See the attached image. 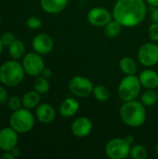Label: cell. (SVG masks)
<instances>
[{"label": "cell", "mask_w": 158, "mask_h": 159, "mask_svg": "<svg viewBox=\"0 0 158 159\" xmlns=\"http://www.w3.org/2000/svg\"><path fill=\"white\" fill-rule=\"evenodd\" d=\"M146 14L145 0H117L113 9V18L123 27L139 25L144 20Z\"/></svg>", "instance_id": "6da1fadb"}, {"label": "cell", "mask_w": 158, "mask_h": 159, "mask_svg": "<svg viewBox=\"0 0 158 159\" xmlns=\"http://www.w3.org/2000/svg\"><path fill=\"white\" fill-rule=\"evenodd\" d=\"M69 0H40L42 9L48 14H57L64 10Z\"/></svg>", "instance_id": "9a60e30c"}, {"label": "cell", "mask_w": 158, "mask_h": 159, "mask_svg": "<svg viewBox=\"0 0 158 159\" xmlns=\"http://www.w3.org/2000/svg\"><path fill=\"white\" fill-rule=\"evenodd\" d=\"M125 139L128 141V143H129V144H133V143H134V142H135V138H134V136H133V135H128Z\"/></svg>", "instance_id": "e575fe53"}, {"label": "cell", "mask_w": 158, "mask_h": 159, "mask_svg": "<svg viewBox=\"0 0 158 159\" xmlns=\"http://www.w3.org/2000/svg\"><path fill=\"white\" fill-rule=\"evenodd\" d=\"M2 159H14L15 157L11 154V152H4V154L1 156Z\"/></svg>", "instance_id": "836d02e7"}, {"label": "cell", "mask_w": 158, "mask_h": 159, "mask_svg": "<svg viewBox=\"0 0 158 159\" xmlns=\"http://www.w3.org/2000/svg\"><path fill=\"white\" fill-rule=\"evenodd\" d=\"M49 89H50V85H49L47 78L44 77L41 75L38 76H35V79L34 82V90H36L38 93L43 95V94L47 93Z\"/></svg>", "instance_id": "44dd1931"}, {"label": "cell", "mask_w": 158, "mask_h": 159, "mask_svg": "<svg viewBox=\"0 0 158 159\" xmlns=\"http://www.w3.org/2000/svg\"><path fill=\"white\" fill-rule=\"evenodd\" d=\"M10 152H11V154L13 155V157H14L15 158H16V157H19L20 156V150L17 146L14 147Z\"/></svg>", "instance_id": "d6a6232c"}, {"label": "cell", "mask_w": 158, "mask_h": 159, "mask_svg": "<svg viewBox=\"0 0 158 159\" xmlns=\"http://www.w3.org/2000/svg\"><path fill=\"white\" fill-rule=\"evenodd\" d=\"M122 27L121 23L114 19L104 26V33L108 37H115L120 34Z\"/></svg>", "instance_id": "7402d4cb"}, {"label": "cell", "mask_w": 158, "mask_h": 159, "mask_svg": "<svg viewBox=\"0 0 158 159\" xmlns=\"http://www.w3.org/2000/svg\"><path fill=\"white\" fill-rule=\"evenodd\" d=\"M139 79L142 86L145 89H154L158 87V74L154 70L146 69L142 71L139 75Z\"/></svg>", "instance_id": "2e32d148"}, {"label": "cell", "mask_w": 158, "mask_h": 159, "mask_svg": "<svg viewBox=\"0 0 158 159\" xmlns=\"http://www.w3.org/2000/svg\"><path fill=\"white\" fill-rule=\"evenodd\" d=\"M129 157L132 159H146L148 157V152L142 145L135 144L130 148Z\"/></svg>", "instance_id": "d4e9b609"}, {"label": "cell", "mask_w": 158, "mask_h": 159, "mask_svg": "<svg viewBox=\"0 0 158 159\" xmlns=\"http://www.w3.org/2000/svg\"><path fill=\"white\" fill-rule=\"evenodd\" d=\"M35 124V118L33 113L24 107H21L12 113L9 117V126L20 134L31 131Z\"/></svg>", "instance_id": "277c9868"}, {"label": "cell", "mask_w": 158, "mask_h": 159, "mask_svg": "<svg viewBox=\"0 0 158 159\" xmlns=\"http://www.w3.org/2000/svg\"><path fill=\"white\" fill-rule=\"evenodd\" d=\"M21 60V64L25 74L31 76L40 75L46 67L42 55L36 53L35 51L26 53Z\"/></svg>", "instance_id": "52a82bcc"}, {"label": "cell", "mask_w": 158, "mask_h": 159, "mask_svg": "<svg viewBox=\"0 0 158 159\" xmlns=\"http://www.w3.org/2000/svg\"><path fill=\"white\" fill-rule=\"evenodd\" d=\"M32 47L34 51L40 55H47L50 53L54 48V41L47 34H38L32 41Z\"/></svg>", "instance_id": "7c38bea8"}, {"label": "cell", "mask_w": 158, "mask_h": 159, "mask_svg": "<svg viewBox=\"0 0 158 159\" xmlns=\"http://www.w3.org/2000/svg\"><path fill=\"white\" fill-rule=\"evenodd\" d=\"M79 110V102L74 98H66L60 106V114L63 117H72Z\"/></svg>", "instance_id": "e0dca14e"}, {"label": "cell", "mask_w": 158, "mask_h": 159, "mask_svg": "<svg viewBox=\"0 0 158 159\" xmlns=\"http://www.w3.org/2000/svg\"><path fill=\"white\" fill-rule=\"evenodd\" d=\"M151 7H158V0H145Z\"/></svg>", "instance_id": "d590c367"}, {"label": "cell", "mask_w": 158, "mask_h": 159, "mask_svg": "<svg viewBox=\"0 0 158 159\" xmlns=\"http://www.w3.org/2000/svg\"><path fill=\"white\" fill-rule=\"evenodd\" d=\"M119 67L126 75H131L137 73V64L135 61L129 57H125L120 60Z\"/></svg>", "instance_id": "ffe728a7"}, {"label": "cell", "mask_w": 158, "mask_h": 159, "mask_svg": "<svg viewBox=\"0 0 158 159\" xmlns=\"http://www.w3.org/2000/svg\"><path fill=\"white\" fill-rule=\"evenodd\" d=\"M131 144L124 138L110 140L105 146V154L111 159H125L129 156Z\"/></svg>", "instance_id": "8992f818"}, {"label": "cell", "mask_w": 158, "mask_h": 159, "mask_svg": "<svg viewBox=\"0 0 158 159\" xmlns=\"http://www.w3.org/2000/svg\"><path fill=\"white\" fill-rule=\"evenodd\" d=\"M142 87V86L138 76H136L135 75H126L118 85V97L124 102L134 101L138 98Z\"/></svg>", "instance_id": "5b68a950"}, {"label": "cell", "mask_w": 158, "mask_h": 159, "mask_svg": "<svg viewBox=\"0 0 158 159\" xmlns=\"http://www.w3.org/2000/svg\"><path fill=\"white\" fill-rule=\"evenodd\" d=\"M41 100V94L38 93L36 90H28L25 92L21 98L22 101V107L27 108L29 110L36 108Z\"/></svg>", "instance_id": "ac0fdd59"}, {"label": "cell", "mask_w": 158, "mask_h": 159, "mask_svg": "<svg viewBox=\"0 0 158 159\" xmlns=\"http://www.w3.org/2000/svg\"><path fill=\"white\" fill-rule=\"evenodd\" d=\"M94 98L99 102H106L110 98V91L107 88L102 85H98L93 89Z\"/></svg>", "instance_id": "cb8c5ba5"}, {"label": "cell", "mask_w": 158, "mask_h": 159, "mask_svg": "<svg viewBox=\"0 0 158 159\" xmlns=\"http://www.w3.org/2000/svg\"><path fill=\"white\" fill-rule=\"evenodd\" d=\"M18 132L10 126L0 129V149L4 152H10L19 143Z\"/></svg>", "instance_id": "8fae6325"}, {"label": "cell", "mask_w": 158, "mask_h": 159, "mask_svg": "<svg viewBox=\"0 0 158 159\" xmlns=\"http://www.w3.org/2000/svg\"><path fill=\"white\" fill-rule=\"evenodd\" d=\"M52 75H53V73H52L51 69H50V68H47V67H45V69L43 70V72H42V74H41V75H43L44 77H46V78H47V79L51 78Z\"/></svg>", "instance_id": "1f68e13d"}, {"label": "cell", "mask_w": 158, "mask_h": 159, "mask_svg": "<svg viewBox=\"0 0 158 159\" xmlns=\"http://www.w3.org/2000/svg\"><path fill=\"white\" fill-rule=\"evenodd\" d=\"M5 47H4V45H3V43H2V41H1V39H0V55L2 54V52H3V48H4Z\"/></svg>", "instance_id": "8d00e7d4"}, {"label": "cell", "mask_w": 158, "mask_h": 159, "mask_svg": "<svg viewBox=\"0 0 158 159\" xmlns=\"http://www.w3.org/2000/svg\"><path fill=\"white\" fill-rule=\"evenodd\" d=\"M56 116L55 109L48 103L39 104L35 108V117L42 124H50Z\"/></svg>", "instance_id": "5bb4252c"}, {"label": "cell", "mask_w": 158, "mask_h": 159, "mask_svg": "<svg viewBox=\"0 0 158 159\" xmlns=\"http://www.w3.org/2000/svg\"><path fill=\"white\" fill-rule=\"evenodd\" d=\"M8 49V54L11 59L13 60H20L23 58V56L26 54L25 53V45L24 43L20 40V39H15L12 44L7 48Z\"/></svg>", "instance_id": "d6986e66"}, {"label": "cell", "mask_w": 158, "mask_h": 159, "mask_svg": "<svg viewBox=\"0 0 158 159\" xmlns=\"http://www.w3.org/2000/svg\"><path fill=\"white\" fill-rule=\"evenodd\" d=\"M87 19L88 21L95 27H104L113 20V14L105 7H96L88 12Z\"/></svg>", "instance_id": "30bf717a"}, {"label": "cell", "mask_w": 158, "mask_h": 159, "mask_svg": "<svg viewBox=\"0 0 158 159\" xmlns=\"http://www.w3.org/2000/svg\"><path fill=\"white\" fill-rule=\"evenodd\" d=\"M151 19L154 23H158V7H151Z\"/></svg>", "instance_id": "4dcf8cb0"}, {"label": "cell", "mask_w": 158, "mask_h": 159, "mask_svg": "<svg viewBox=\"0 0 158 159\" xmlns=\"http://www.w3.org/2000/svg\"><path fill=\"white\" fill-rule=\"evenodd\" d=\"M158 101V93L154 89L146 90L142 95L141 102L144 106H153L155 105Z\"/></svg>", "instance_id": "603a6c76"}, {"label": "cell", "mask_w": 158, "mask_h": 159, "mask_svg": "<svg viewBox=\"0 0 158 159\" xmlns=\"http://www.w3.org/2000/svg\"><path fill=\"white\" fill-rule=\"evenodd\" d=\"M26 25L31 30H37L42 26V20L35 16H31L26 20Z\"/></svg>", "instance_id": "4316f807"}, {"label": "cell", "mask_w": 158, "mask_h": 159, "mask_svg": "<svg viewBox=\"0 0 158 159\" xmlns=\"http://www.w3.org/2000/svg\"><path fill=\"white\" fill-rule=\"evenodd\" d=\"M71 130L75 137L85 138L90 134L92 130V122L88 117L80 116L72 123Z\"/></svg>", "instance_id": "4fadbf2b"}, {"label": "cell", "mask_w": 158, "mask_h": 159, "mask_svg": "<svg viewBox=\"0 0 158 159\" xmlns=\"http://www.w3.org/2000/svg\"><path fill=\"white\" fill-rule=\"evenodd\" d=\"M155 150H156V156L158 157V143L156 145V149H155Z\"/></svg>", "instance_id": "74e56055"}, {"label": "cell", "mask_w": 158, "mask_h": 159, "mask_svg": "<svg viewBox=\"0 0 158 159\" xmlns=\"http://www.w3.org/2000/svg\"><path fill=\"white\" fill-rule=\"evenodd\" d=\"M0 39H1V41H2V43H3V45H4V47L8 48V47L12 44V42L16 39V36H15V34H14L13 33L7 31V32H5V33H3V34H1Z\"/></svg>", "instance_id": "83f0119b"}, {"label": "cell", "mask_w": 158, "mask_h": 159, "mask_svg": "<svg viewBox=\"0 0 158 159\" xmlns=\"http://www.w3.org/2000/svg\"><path fill=\"white\" fill-rule=\"evenodd\" d=\"M69 89L73 95L78 98H86L88 97L94 89L93 83L83 75H75L72 77L69 81Z\"/></svg>", "instance_id": "ba28073f"}, {"label": "cell", "mask_w": 158, "mask_h": 159, "mask_svg": "<svg viewBox=\"0 0 158 159\" xmlns=\"http://www.w3.org/2000/svg\"><path fill=\"white\" fill-rule=\"evenodd\" d=\"M121 120L131 128H138L143 125L146 120V109L142 102H126L119 110Z\"/></svg>", "instance_id": "7a4b0ae2"}, {"label": "cell", "mask_w": 158, "mask_h": 159, "mask_svg": "<svg viewBox=\"0 0 158 159\" xmlns=\"http://www.w3.org/2000/svg\"><path fill=\"white\" fill-rule=\"evenodd\" d=\"M138 60L145 67H152L158 63V45L155 43L143 44L138 51Z\"/></svg>", "instance_id": "9c48e42d"}, {"label": "cell", "mask_w": 158, "mask_h": 159, "mask_svg": "<svg viewBox=\"0 0 158 159\" xmlns=\"http://www.w3.org/2000/svg\"><path fill=\"white\" fill-rule=\"evenodd\" d=\"M6 86H0V104H4L7 103V100H8V93L7 89L5 88Z\"/></svg>", "instance_id": "f546056e"}, {"label": "cell", "mask_w": 158, "mask_h": 159, "mask_svg": "<svg viewBox=\"0 0 158 159\" xmlns=\"http://www.w3.org/2000/svg\"><path fill=\"white\" fill-rule=\"evenodd\" d=\"M157 93H158V92H157Z\"/></svg>", "instance_id": "ab89813d"}, {"label": "cell", "mask_w": 158, "mask_h": 159, "mask_svg": "<svg viewBox=\"0 0 158 159\" xmlns=\"http://www.w3.org/2000/svg\"><path fill=\"white\" fill-rule=\"evenodd\" d=\"M0 24H1V14H0Z\"/></svg>", "instance_id": "f35d334b"}, {"label": "cell", "mask_w": 158, "mask_h": 159, "mask_svg": "<svg viewBox=\"0 0 158 159\" xmlns=\"http://www.w3.org/2000/svg\"><path fill=\"white\" fill-rule=\"evenodd\" d=\"M149 37L152 41L157 42L158 41V23H152L148 30Z\"/></svg>", "instance_id": "f1b7e54d"}, {"label": "cell", "mask_w": 158, "mask_h": 159, "mask_svg": "<svg viewBox=\"0 0 158 159\" xmlns=\"http://www.w3.org/2000/svg\"><path fill=\"white\" fill-rule=\"evenodd\" d=\"M7 105L10 111H12V112L16 111L22 107L21 98H20L19 96H16V95H12L8 98V100L7 102Z\"/></svg>", "instance_id": "484cf974"}, {"label": "cell", "mask_w": 158, "mask_h": 159, "mask_svg": "<svg viewBox=\"0 0 158 159\" xmlns=\"http://www.w3.org/2000/svg\"><path fill=\"white\" fill-rule=\"evenodd\" d=\"M25 75L21 62L17 60H8L0 65V83L6 87L19 86Z\"/></svg>", "instance_id": "3957f363"}]
</instances>
